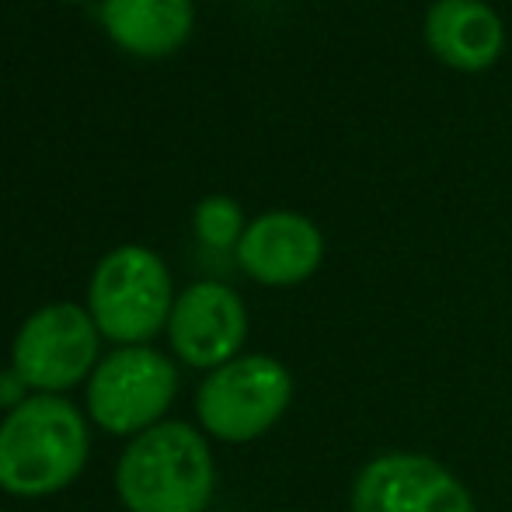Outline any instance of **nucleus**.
<instances>
[{"label": "nucleus", "mask_w": 512, "mask_h": 512, "mask_svg": "<svg viewBox=\"0 0 512 512\" xmlns=\"http://www.w3.org/2000/svg\"><path fill=\"white\" fill-rule=\"evenodd\" d=\"M91 432L63 394H28L0 422V488L18 499H46L81 478Z\"/></svg>", "instance_id": "nucleus-1"}, {"label": "nucleus", "mask_w": 512, "mask_h": 512, "mask_svg": "<svg viewBox=\"0 0 512 512\" xmlns=\"http://www.w3.org/2000/svg\"><path fill=\"white\" fill-rule=\"evenodd\" d=\"M213 488L209 443L185 422H161L133 436L115 464V492L129 512H203Z\"/></svg>", "instance_id": "nucleus-2"}, {"label": "nucleus", "mask_w": 512, "mask_h": 512, "mask_svg": "<svg viewBox=\"0 0 512 512\" xmlns=\"http://www.w3.org/2000/svg\"><path fill=\"white\" fill-rule=\"evenodd\" d=\"M175 286L161 255L143 244H122L98 262L88 286V314L102 338L122 345H147L171 321Z\"/></svg>", "instance_id": "nucleus-3"}, {"label": "nucleus", "mask_w": 512, "mask_h": 512, "mask_svg": "<svg viewBox=\"0 0 512 512\" xmlns=\"http://www.w3.org/2000/svg\"><path fill=\"white\" fill-rule=\"evenodd\" d=\"M102 331L77 304H46L25 317L11 342V370L32 394H67L91 380Z\"/></svg>", "instance_id": "nucleus-4"}, {"label": "nucleus", "mask_w": 512, "mask_h": 512, "mask_svg": "<svg viewBox=\"0 0 512 512\" xmlns=\"http://www.w3.org/2000/svg\"><path fill=\"white\" fill-rule=\"evenodd\" d=\"M293 401V377L272 356H237L213 370L196 394V415L209 436L251 443L265 436Z\"/></svg>", "instance_id": "nucleus-5"}, {"label": "nucleus", "mask_w": 512, "mask_h": 512, "mask_svg": "<svg viewBox=\"0 0 512 512\" xmlns=\"http://www.w3.org/2000/svg\"><path fill=\"white\" fill-rule=\"evenodd\" d=\"M178 394V370L150 345H122L108 352L88 380L91 422L108 436H140L164 422Z\"/></svg>", "instance_id": "nucleus-6"}, {"label": "nucleus", "mask_w": 512, "mask_h": 512, "mask_svg": "<svg viewBox=\"0 0 512 512\" xmlns=\"http://www.w3.org/2000/svg\"><path fill=\"white\" fill-rule=\"evenodd\" d=\"M352 512H478L464 481L422 453H380L352 481Z\"/></svg>", "instance_id": "nucleus-7"}, {"label": "nucleus", "mask_w": 512, "mask_h": 512, "mask_svg": "<svg viewBox=\"0 0 512 512\" xmlns=\"http://www.w3.org/2000/svg\"><path fill=\"white\" fill-rule=\"evenodd\" d=\"M175 356L192 370H220L237 359L248 338V307L223 283H192L178 293L168 321Z\"/></svg>", "instance_id": "nucleus-8"}, {"label": "nucleus", "mask_w": 512, "mask_h": 512, "mask_svg": "<svg viewBox=\"0 0 512 512\" xmlns=\"http://www.w3.org/2000/svg\"><path fill=\"white\" fill-rule=\"evenodd\" d=\"M324 237L293 209H272L248 223L241 244H237V262L255 283L262 286H297L321 269Z\"/></svg>", "instance_id": "nucleus-9"}, {"label": "nucleus", "mask_w": 512, "mask_h": 512, "mask_svg": "<svg viewBox=\"0 0 512 512\" xmlns=\"http://www.w3.org/2000/svg\"><path fill=\"white\" fill-rule=\"evenodd\" d=\"M422 35L429 53L460 74H485L506 53V21L485 0H432Z\"/></svg>", "instance_id": "nucleus-10"}, {"label": "nucleus", "mask_w": 512, "mask_h": 512, "mask_svg": "<svg viewBox=\"0 0 512 512\" xmlns=\"http://www.w3.org/2000/svg\"><path fill=\"white\" fill-rule=\"evenodd\" d=\"M105 32L133 56H171L192 35V0H102Z\"/></svg>", "instance_id": "nucleus-11"}, {"label": "nucleus", "mask_w": 512, "mask_h": 512, "mask_svg": "<svg viewBox=\"0 0 512 512\" xmlns=\"http://www.w3.org/2000/svg\"><path fill=\"white\" fill-rule=\"evenodd\" d=\"M192 227H196L199 241L223 251V248H237V244H241L248 223H244L241 206L230 196H206L203 203L196 206V213H192Z\"/></svg>", "instance_id": "nucleus-12"}, {"label": "nucleus", "mask_w": 512, "mask_h": 512, "mask_svg": "<svg viewBox=\"0 0 512 512\" xmlns=\"http://www.w3.org/2000/svg\"><path fill=\"white\" fill-rule=\"evenodd\" d=\"M70 4H84V0H70Z\"/></svg>", "instance_id": "nucleus-13"}, {"label": "nucleus", "mask_w": 512, "mask_h": 512, "mask_svg": "<svg viewBox=\"0 0 512 512\" xmlns=\"http://www.w3.org/2000/svg\"><path fill=\"white\" fill-rule=\"evenodd\" d=\"M0 512H7V509H0Z\"/></svg>", "instance_id": "nucleus-14"}]
</instances>
